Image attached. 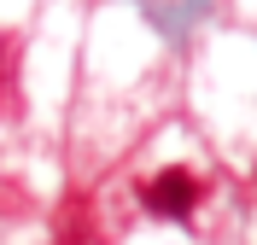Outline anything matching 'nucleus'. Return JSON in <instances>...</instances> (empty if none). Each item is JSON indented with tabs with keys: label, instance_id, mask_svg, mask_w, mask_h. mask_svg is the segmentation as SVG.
I'll return each mask as SVG.
<instances>
[{
	"label": "nucleus",
	"instance_id": "f257e3e1",
	"mask_svg": "<svg viewBox=\"0 0 257 245\" xmlns=\"http://www.w3.org/2000/svg\"><path fill=\"white\" fill-rule=\"evenodd\" d=\"M146 210L164 216V222H187L193 210H199V198H205V181L193 175L187 163H170V169H158V175L146 181Z\"/></svg>",
	"mask_w": 257,
	"mask_h": 245
}]
</instances>
